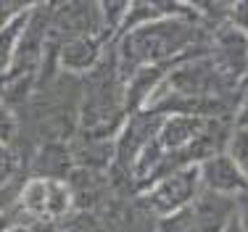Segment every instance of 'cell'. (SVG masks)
I'll list each match as a JSON object with an SVG mask.
<instances>
[{
    "mask_svg": "<svg viewBox=\"0 0 248 232\" xmlns=\"http://www.w3.org/2000/svg\"><path fill=\"white\" fill-rule=\"evenodd\" d=\"M232 124H224L214 116L193 114H164L153 138L143 145L138 158L129 166L127 177L138 190L153 180L182 166H198L209 156L224 151Z\"/></svg>",
    "mask_w": 248,
    "mask_h": 232,
    "instance_id": "obj_1",
    "label": "cell"
},
{
    "mask_svg": "<svg viewBox=\"0 0 248 232\" xmlns=\"http://www.w3.org/2000/svg\"><path fill=\"white\" fill-rule=\"evenodd\" d=\"M203 37L193 3H172L164 16L124 29L111 43V53L124 82L140 66H169L185 56L203 53L209 47Z\"/></svg>",
    "mask_w": 248,
    "mask_h": 232,
    "instance_id": "obj_2",
    "label": "cell"
},
{
    "mask_svg": "<svg viewBox=\"0 0 248 232\" xmlns=\"http://www.w3.org/2000/svg\"><path fill=\"white\" fill-rule=\"evenodd\" d=\"M16 211L24 222H37L61 230L63 219L74 211V190L69 180L50 177H27L19 187Z\"/></svg>",
    "mask_w": 248,
    "mask_h": 232,
    "instance_id": "obj_3",
    "label": "cell"
},
{
    "mask_svg": "<svg viewBox=\"0 0 248 232\" xmlns=\"http://www.w3.org/2000/svg\"><path fill=\"white\" fill-rule=\"evenodd\" d=\"M198 190V166H182V169L169 171V174L153 180L151 185H145L143 190H138V203L158 222V219L187 211L196 201Z\"/></svg>",
    "mask_w": 248,
    "mask_h": 232,
    "instance_id": "obj_4",
    "label": "cell"
},
{
    "mask_svg": "<svg viewBox=\"0 0 248 232\" xmlns=\"http://www.w3.org/2000/svg\"><path fill=\"white\" fill-rule=\"evenodd\" d=\"M206 56L214 63L219 79L230 93H240L248 82V37L230 27H219L211 32Z\"/></svg>",
    "mask_w": 248,
    "mask_h": 232,
    "instance_id": "obj_5",
    "label": "cell"
},
{
    "mask_svg": "<svg viewBox=\"0 0 248 232\" xmlns=\"http://www.w3.org/2000/svg\"><path fill=\"white\" fill-rule=\"evenodd\" d=\"M79 37H103L100 3H56V5H50L48 47H58V45L69 43V40H79Z\"/></svg>",
    "mask_w": 248,
    "mask_h": 232,
    "instance_id": "obj_6",
    "label": "cell"
},
{
    "mask_svg": "<svg viewBox=\"0 0 248 232\" xmlns=\"http://www.w3.org/2000/svg\"><path fill=\"white\" fill-rule=\"evenodd\" d=\"M187 214L196 232H224L235 222V201L211 190H198Z\"/></svg>",
    "mask_w": 248,
    "mask_h": 232,
    "instance_id": "obj_7",
    "label": "cell"
},
{
    "mask_svg": "<svg viewBox=\"0 0 248 232\" xmlns=\"http://www.w3.org/2000/svg\"><path fill=\"white\" fill-rule=\"evenodd\" d=\"M108 45L111 43H106L103 37H79L53 47V56L66 74H90L106 58Z\"/></svg>",
    "mask_w": 248,
    "mask_h": 232,
    "instance_id": "obj_8",
    "label": "cell"
},
{
    "mask_svg": "<svg viewBox=\"0 0 248 232\" xmlns=\"http://www.w3.org/2000/svg\"><path fill=\"white\" fill-rule=\"evenodd\" d=\"M198 180H201V190H211V193L227 195V198H235L248 187L243 174L238 171V166L232 164V158L224 151L214 153V156H209L206 161L198 164Z\"/></svg>",
    "mask_w": 248,
    "mask_h": 232,
    "instance_id": "obj_9",
    "label": "cell"
},
{
    "mask_svg": "<svg viewBox=\"0 0 248 232\" xmlns=\"http://www.w3.org/2000/svg\"><path fill=\"white\" fill-rule=\"evenodd\" d=\"M24 161L16 145L0 142V206H14L19 198V187L24 182Z\"/></svg>",
    "mask_w": 248,
    "mask_h": 232,
    "instance_id": "obj_10",
    "label": "cell"
},
{
    "mask_svg": "<svg viewBox=\"0 0 248 232\" xmlns=\"http://www.w3.org/2000/svg\"><path fill=\"white\" fill-rule=\"evenodd\" d=\"M32 8V5H29ZM27 16H19L16 21L0 27V82H5V77L11 74V66H14V58H16V47H19V40H21V32H24V24H27Z\"/></svg>",
    "mask_w": 248,
    "mask_h": 232,
    "instance_id": "obj_11",
    "label": "cell"
},
{
    "mask_svg": "<svg viewBox=\"0 0 248 232\" xmlns=\"http://www.w3.org/2000/svg\"><path fill=\"white\" fill-rule=\"evenodd\" d=\"M224 153L232 158V164L238 166V171L243 174V180L248 185V129L232 127L227 142H224Z\"/></svg>",
    "mask_w": 248,
    "mask_h": 232,
    "instance_id": "obj_12",
    "label": "cell"
},
{
    "mask_svg": "<svg viewBox=\"0 0 248 232\" xmlns=\"http://www.w3.org/2000/svg\"><path fill=\"white\" fill-rule=\"evenodd\" d=\"M16 135H19V119H16L14 108L8 106V100L0 95V142L14 145Z\"/></svg>",
    "mask_w": 248,
    "mask_h": 232,
    "instance_id": "obj_13",
    "label": "cell"
},
{
    "mask_svg": "<svg viewBox=\"0 0 248 232\" xmlns=\"http://www.w3.org/2000/svg\"><path fill=\"white\" fill-rule=\"evenodd\" d=\"M224 27L235 29V32L248 37V0H238V3H227V19Z\"/></svg>",
    "mask_w": 248,
    "mask_h": 232,
    "instance_id": "obj_14",
    "label": "cell"
},
{
    "mask_svg": "<svg viewBox=\"0 0 248 232\" xmlns=\"http://www.w3.org/2000/svg\"><path fill=\"white\" fill-rule=\"evenodd\" d=\"M156 232H196V227H193L190 214L180 211V214H174V217L158 219V222H156Z\"/></svg>",
    "mask_w": 248,
    "mask_h": 232,
    "instance_id": "obj_15",
    "label": "cell"
},
{
    "mask_svg": "<svg viewBox=\"0 0 248 232\" xmlns=\"http://www.w3.org/2000/svg\"><path fill=\"white\" fill-rule=\"evenodd\" d=\"M32 3H16V0H0V27L16 21L19 16H24Z\"/></svg>",
    "mask_w": 248,
    "mask_h": 232,
    "instance_id": "obj_16",
    "label": "cell"
},
{
    "mask_svg": "<svg viewBox=\"0 0 248 232\" xmlns=\"http://www.w3.org/2000/svg\"><path fill=\"white\" fill-rule=\"evenodd\" d=\"M232 127L248 129V82L240 87L238 100H235V114H232Z\"/></svg>",
    "mask_w": 248,
    "mask_h": 232,
    "instance_id": "obj_17",
    "label": "cell"
},
{
    "mask_svg": "<svg viewBox=\"0 0 248 232\" xmlns=\"http://www.w3.org/2000/svg\"><path fill=\"white\" fill-rule=\"evenodd\" d=\"M232 201H235V224L243 232H248V187L235 195Z\"/></svg>",
    "mask_w": 248,
    "mask_h": 232,
    "instance_id": "obj_18",
    "label": "cell"
},
{
    "mask_svg": "<svg viewBox=\"0 0 248 232\" xmlns=\"http://www.w3.org/2000/svg\"><path fill=\"white\" fill-rule=\"evenodd\" d=\"M16 222H21L19 211H16V203L8 206V209H5V206H0V232H8Z\"/></svg>",
    "mask_w": 248,
    "mask_h": 232,
    "instance_id": "obj_19",
    "label": "cell"
},
{
    "mask_svg": "<svg viewBox=\"0 0 248 232\" xmlns=\"http://www.w3.org/2000/svg\"><path fill=\"white\" fill-rule=\"evenodd\" d=\"M8 232H58L56 227H48V224H37V222H16Z\"/></svg>",
    "mask_w": 248,
    "mask_h": 232,
    "instance_id": "obj_20",
    "label": "cell"
},
{
    "mask_svg": "<svg viewBox=\"0 0 248 232\" xmlns=\"http://www.w3.org/2000/svg\"><path fill=\"white\" fill-rule=\"evenodd\" d=\"M224 232H243V230H240V227H238V224H235V222H232V224H230V227H227V230H224Z\"/></svg>",
    "mask_w": 248,
    "mask_h": 232,
    "instance_id": "obj_21",
    "label": "cell"
},
{
    "mask_svg": "<svg viewBox=\"0 0 248 232\" xmlns=\"http://www.w3.org/2000/svg\"><path fill=\"white\" fill-rule=\"evenodd\" d=\"M58 232H69V230H58Z\"/></svg>",
    "mask_w": 248,
    "mask_h": 232,
    "instance_id": "obj_22",
    "label": "cell"
}]
</instances>
